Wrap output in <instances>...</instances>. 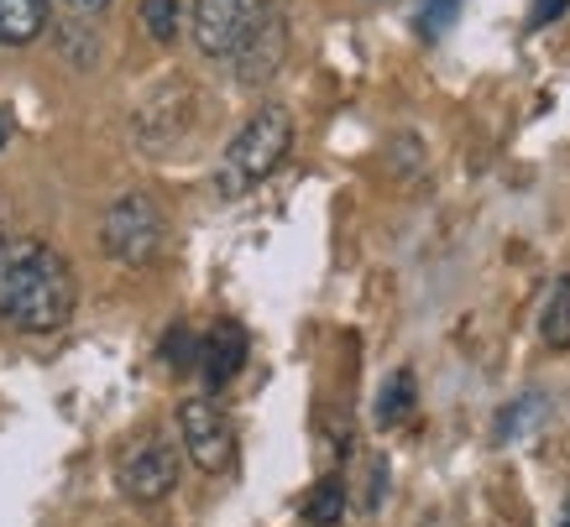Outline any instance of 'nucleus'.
<instances>
[{
    "label": "nucleus",
    "mask_w": 570,
    "mask_h": 527,
    "mask_svg": "<svg viewBox=\"0 0 570 527\" xmlns=\"http://www.w3.org/2000/svg\"><path fill=\"white\" fill-rule=\"evenodd\" d=\"M73 314L69 261L32 236H0V319L21 335H52Z\"/></svg>",
    "instance_id": "f257e3e1"
},
{
    "label": "nucleus",
    "mask_w": 570,
    "mask_h": 527,
    "mask_svg": "<svg viewBox=\"0 0 570 527\" xmlns=\"http://www.w3.org/2000/svg\"><path fill=\"white\" fill-rule=\"evenodd\" d=\"M288 147H294V116H288L283 105H262L257 116L236 131V141L225 147L220 168H215V193H220V199L252 193V188L288 157Z\"/></svg>",
    "instance_id": "f03ea898"
},
{
    "label": "nucleus",
    "mask_w": 570,
    "mask_h": 527,
    "mask_svg": "<svg viewBox=\"0 0 570 527\" xmlns=\"http://www.w3.org/2000/svg\"><path fill=\"white\" fill-rule=\"evenodd\" d=\"M163 240H168V225H163V209H157L147 193H121L116 205L105 209L100 246L110 261H121V267H147V261L163 256Z\"/></svg>",
    "instance_id": "7ed1b4c3"
},
{
    "label": "nucleus",
    "mask_w": 570,
    "mask_h": 527,
    "mask_svg": "<svg viewBox=\"0 0 570 527\" xmlns=\"http://www.w3.org/2000/svg\"><path fill=\"white\" fill-rule=\"evenodd\" d=\"M178 434H184V449L205 476H225L236 465V424L225 418L215 397H189L178 408Z\"/></svg>",
    "instance_id": "20e7f679"
},
{
    "label": "nucleus",
    "mask_w": 570,
    "mask_h": 527,
    "mask_svg": "<svg viewBox=\"0 0 570 527\" xmlns=\"http://www.w3.org/2000/svg\"><path fill=\"white\" fill-rule=\"evenodd\" d=\"M273 0H194V42L205 58H236Z\"/></svg>",
    "instance_id": "39448f33"
},
{
    "label": "nucleus",
    "mask_w": 570,
    "mask_h": 527,
    "mask_svg": "<svg viewBox=\"0 0 570 527\" xmlns=\"http://www.w3.org/2000/svg\"><path fill=\"white\" fill-rule=\"evenodd\" d=\"M116 486H121L131 501H141V507H157V501L174 496V486H178V449L163 439V434L137 439L121 455V465H116Z\"/></svg>",
    "instance_id": "423d86ee"
},
{
    "label": "nucleus",
    "mask_w": 570,
    "mask_h": 527,
    "mask_svg": "<svg viewBox=\"0 0 570 527\" xmlns=\"http://www.w3.org/2000/svg\"><path fill=\"white\" fill-rule=\"evenodd\" d=\"M283 58H288V17L267 6V17L257 21V32L242 42V52L230 58V69L242 84H267L277 69H283Z\"/></svg>",
    "instance_id": "0eeeda50"
},
{
    "label": "nucleus",
    "mask_w": 570,
    "mask_h": 527,
    "mask_svg": "<svg viewBox=\"0 0 570 527\" xmlns=\"http://www.w3.org/2000/svg\"><path fill=\"white\" fill-rule=\"evenodd\" d=\"M246 350H252V340H246L242 324L220 319L215 329L205 335V350H199V371H205V387L209 391H225L236 376H242L246 366Z\"/></svg>",
    "instance_id": "6e6552de"
},
{
    "label": "nucleus",
    "mask_w": 570,
    "mask_h": 527,
    "mask_svg": "<svg viewBox=\"0 0 570 527\" xmlns=\"http://www.w3.org/2000/svg\"><path fill=\"white\" fill-rule=\"evenodd\" d=\"M48 32V0H0V48H32Z\"/></svg>",
    "instance_id": "1a4fd4ad"
},
{
    "label": "nucleus",
    "mask_w": 570,
    "mask_h": 527,
    "mask_svg": "<svg viewBox=\"0 0 570 527\" xmlns=\"http://www.w3.org/2000/svg\"><path fill=\"white\" fill-rule=\"evenodd\" d=\"M298 511H304V523H309V527H335L341 517H346V480L325 476L309 496H304V507H298Z\"/></svg>",
    "instance_id": "9d476101"
},
{
    "label": "nucleus",
    "mask_w": 570,
    "mask_h": 527,
    "mask_svg": "<svg viewBox=\"0 0 570 527\" xmlns=\"http://www.w3.org/2000/svg\"><path fill=\"white\" fill-rule=\"evenodd\" d=\"M409 412H414V371H393L387 376V387L377 391V424L397 428Z\"/></svg>",
    "instance_id": "9b49d317"
},
{
    "label": "nucleus",
    "mask_w": 570,
    "mask_h": 527,
    "mask_svg": "<svg viewBox=\"0 0 570 527\" xmlns=\"http://www.w3.org/2000/svg\"><path fill=\"white\" fill-rule=\"evenodd\" d=\"M539 335H544V345H554V350L570 345V277H560L550 288V304L539 314Z\"/></svg>",
    "instance_id": "f8f14e48"
},
{
    "label": "nucleus",
    "mask_w": 570,
    "mask_h": 527,
    "mask_svg": "<svg viewBox=\"0 0 570 527\" xmlns=\"http://www.w3.org/2000/svg\"><path fill=\"white\" fill-rule=\"evenodd\" d=\"M141 27L153 42H174L178 37V0H141Z\"/></svg>",
    "instance_id": "ddd939ff"
},
{
    "label": "nucleus",
    "mask_w": 570,
    "mask_h": 527,
    "mask_svg": "<svg viewBox=\"0 0 570 527\" xmlns=\"http://www.w3.org/2000/svg\"><path fill=\"white\" fill-rule=\"evenodd\" d=\"M466 11V0H424L419 6V32L424 37H445L455 27V17Z\"/></svg>",
    "instance_id": "4468645a"
},
{
    "label": "nucleus",
    "mask_w": 570,
    "mask_h": 527,
    "mask_svg": "<svg viewBox=\"0 0 570 527\" xmlns=\"http://www.w3.org/2000/svg\"><path fill=\"white\" fill-rule=\"evenodd\" d=\"M199 350H205V340H194L184 324H178L174 335L163 340V360H168L174 371H189V366H199Z\"/></svg>",
    "instance_id": "2eb2a0df"
},
{
    "label": "nucleus",
    "mask_w": 570,
    "mask_h": 527,
    "mask_svg": "<svg viewBox=\"0 0 570 527\" xmlns=\"http://www.w3.org/2000/svg\"><path fill=\"white\" fill-rule=\"evenodd\" d=\"M539 418H544V397H523V402H513V408L502 412L498 439H513V434H523V428L539 424Z\"/></svg>",
    "instance_id": "dca6fc26"
},
{
    "label": "nucleus",
    "mask_w": 570,
    "mask_h": 527,
    "mask_svg": "<svg viewBox=\"0 0 570 527\" xmlns=\"http://www.w3.org/2000/svg\"><path fill=\"white\" fill-rule=\"evenodd\" d=\"M566 6H570V0H534V11H529V27L539 32V27L560 21V17H566Z\"/></svg>",
    "instance_id": "f3484780"
},
{
    "label": "nucleus",
    "mask_w": 570,
    "mask_h": 527,
    "mask_svg": "<svg viewBox=\"0 0 570 527\" xmlns=\"http://www.w3.org/2000/svg\"><path fill=\"white\" fill-rule=\"evenodd\" d=\"M63 6H73V11H79V17H95V11H105V6H110V0H63Z\"/></svg>",
    "instance_id": "a211bd4d"
},
{
    "label": "nucleus",
    "mask_w": 570,
    "mask_h": 527,
    "mask_svg": "<svg viewBox=\"0 0 570 527\" xmlns=\"http://www.w3.org/2000/svg\"><path fill=\"white\" fill-rule=\"evenodd\" d=\"M11 141V120H6V110H0V147Z\"/></svg>",
    "instance_id": "6ab92c4d"
},
{
    "label": "nucleus",
    "mask_w": 570,
    "mask_h": 527,
    "mask_svg": "<svg viewBox=\"0 0 570 527\" xmlns=\"http://www.w3.org/2000/svg\"><path fill=\"white\" fill-rule=\"evenodd\" d=\"M554 527H570V501H566V507H560V523H554Z\"/></svg>",
    "instance_id": "aec40b11"
}]
</instances>
